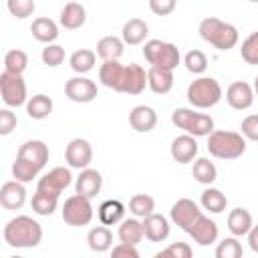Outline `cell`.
Listing matches in <instances>:
<instances>
[{"instance_id": "6da1fadb", "label": "cell", "mask_w": 258, "mask_h": 258, "mask_svg": "<svg viewBox=\"0 0 258 258\" xmlns=\"http://www.w3.org/2000/svg\"><path fill=\"white\" fill-rule=\"evenodd\" d=\"M42 240V228L30 216H16L4 226V242L12 248H36Z\"/></svg>"}, {"instance_id": "7a4b0ae2", "label": "cell", "mask_w": 258, "mask_h": 258, "mask_svg": "<svg viewBox=\"0 0 258 258\" xmlns=\"http://www.w3.org/2000/svg\"><path fill=\"white\" fill-rule=\"evenodd\" d=\"M200 36L218 50H230L238 44V28L216 16H208L200 22Z\"/></svg>"}, {"instance_id": "3957f363", "label": "cell", "mask_w": 258, "mask_h": 258, "mask_svg": "<svg viewBox=\"0 0 258 258\" xmlns=\"http://www.w3.org/2000/svg\"><path fill=\"white\" fill-rule=\"evenodd\" d=\"M208 151L218 159H238L246 151V137L236 131L214 129L208 135Z\"/></svg>"}, {"instance_id": "277c9868", "label": "cell", "mask_w": 258, "mask_h": 258, "mask_svg": "<svg viewBox=\"0 0 258 258\" xmlns=\"http://www.w3.org/2000/svg\"><path fill=\"white\" fill-rule=\"evenodd\" d=\"M224 91L214 77H200L187 87V101L194 109H210L220 103Z\"/></svg>"}, {"instance_id": "5b68a950", "label": "cell", "mask_w": 258, "mask_h": 258, "mask_svg": "<svg viewBox=\"0 0 258 258\" xmlns=\"http://www.w3.org/2000/svg\"><path fill=\"white\" fill-rule=\"evenodd\" d=\"M171 123L194 137H208L214 131V119L206 113H198L187 107H177L171 113Z\"/></svg>"}, {"instance_id": "8992f818", "label": "cell", "mask_w": 258, "mask_h": 258, "mask_svg": "<svg viewBox=\"0 0 258 258\" xmlns=\"http://www.w3.org/2000/svg\"><path fill=\"white\" fill-rule=\"evenodd\" d=\"M143 56L151 67H161V69H171V71L181 60L179 48L175 44L157 40V38H151L143 44Z\"/></svg>"}, {"instance_id": "52a82bcc", "label": "cell", "mask_w": 258, "mask_h": 258, "mask_svg": "<svg viewBox=\"0 0 258 258\" xmlns=\"http://www.w3.org/2000/svg\"><path fill=\"white\" fill-rule=\"evenodd\" d=\"M93 214H95V210H93L91 198L81 196L77 191H75V196L67 198L62 204V220L69 226H75V228L87 226V224H91Z\"/></svg>"}, {"instance_id": "ba28073f", "label": "cell", "mask_w": 258, "mask_h": 258, "mask_svg": "<svg viewBox=\"0 0 258 258\" xmlns=\"http://www.w3.org/2000/svg\"><path fill=\"white\" fill-rule=\"evenodd\" d=\"M0 95L2 101L8 107H22L26 105V83L22 75H12L8 71H2L0 75Z\"/></svg>"}, {"instance_id": "9c48e42d", "label": "cell", "mask_w": 258, "mask_h": 258, "mask_svg": "<svg viewBox=\"0 0 258 258\" xmlns=\"http://www.w3.org/2000/svg\"><path fill=\"white\" fill-rule=\"evenodd\" d=\"M200 216H202V210H200L198 204H196L194 200H189V198L177 200V202L171 206V210H169L171 222H173L177 228H181L183 232H189V228L194 226V222H196Z\"/></svg>"}, {"instance_id": "30bf717a", "label": "cell", "mask_w": 258, "mask_h": 258, "mask_svg": "<svg viewBox=\"0 0 258 258\" xmlns=\"http://www.w3.org/2000/svg\"><path fill=\"white\" fill-rule=\"evenodd\" d=\"M64 159L69 163V167L73 169H85L89 167V163L93 161V147L87 139H73L69 141L67 149H64Z\"/></svg>"}, {"instance_id": "8fae6325", "label": "cell", "mask_w": 258, "mask_h": 258, "mask_svg": "<svg viewBox=\"0 0 258 258\" xmlns=\"http://www.w3.org/2000/svg\"><path fill=\"white\" fill-rule=\"evenodd\" d=\"M64 95L75 103H91L97 97V85L91 79L79 75L64 83Z\"/></svg>"}, {"instance_id": "7c38bea8", "label": "cell", "mask_w": 258, "mask_h": 258, "mask_svg": "<svg viewBox=\"0 0 258 258\" xmlns=\"http://www.w3.org/2000/svg\"><path fill=\"white\" fill-rule=\"evenodd\" d=\"M256 95H254V87L244 83V81H234L228 89H226V101L232 109L236 111H244L250 109L254 103Z\"/></svg>"}, {"instance_id": "4fadbf2b", "label": "cell", "mask_w": 258, "mask_h": 258, "mask_svg": "<svg viewBox=\"0 0 258 258\" xmlns=\"http://www.w3.org/2000/svg\"><path fill=\"white\" fill-rule=\"evenodd\" d=\"M73 181V175H71V169L67 167H52L50 171H46L42 177H38V183L36 187L38 189H46V191H52V194H62Z\"/></svg>"}, {"instance_id": "5bb4252c", "label": "cell", "mask_w": 258, "mask_h": 258, "mask_svg": "<svg viewBox=\"0 0 258 258\" xmlns=\"http://www.w3.org/2000/svg\"><path fill=\"white\" fill-rule=\"evenodd\" d=\"M198 141L194 135L189 133H183V135H177L173 141H171V147H169V153L173 157V161L177 163H189L196 159L198 155Z\"/></svg>"}, {"instance_id": "9a60e30c", "label": "cell", "mask_w": 258, "mask_h": 258, "mask_svg": "<svg viewBox=\"0 0 258 258\" xmlns=\"http://www.w3.org/2000/svg\"><path fill=\"white\" fill-rule=\"evenodd\" d=\"M26 202V187L22 181L12 179L0 187V204L4 210H20Z\"/></svg>"}, {"instance_id": "2e32d148", "label": "cell", "mask_w": 258, "mask_h": 258, "mask_svg": "<svg viewBox=\"0 0 258 258\" xmlns=\"http://www.w3.org/2000/svg\"><path fill=\"white\" fill-rule=\"evenodd\" d=\"M187 234L194 238L196 244H200V246H210V244H214V242L218 240V224H216L212 218H208V216L202 214V216L194 222V226L189 228Z\"/></svg>"}, {"instance_id": "e0dca14e", "label": "cell", "mask_w": 258, "mask_h": 258, "mask_svg": "<svg viewBox=\"0 0 258 258\" xmlns=\"http://www.w3.org/2000/svg\"><path fill=\"white\" fill-rule=\"evenodd\" d=\"M99 81L107 89L121 93L123 81H125V67L119 60H103V64L99 69Z\"/></svg>"}, {"instance_id": "ac0fdd59", "label": "cell", "mask_w": 258, "mask_h": 258, "mask_svg": "<svg viewBox=\"0 0 258 258\" xmlns=\"http://www.w3.org/2000/svg\"><path fill=\"white\" fill-rule=\"evenodd\" d=\"M16 157H22V159L34 163L38 169H42L46 165V161H48V147L40 139H30V141H24L18 147Z\"/></svg>"}, {"instance_id": "d6986e66", "label": "cell", "mask_w": 258, "mask_h": 258, "mask_svg": "<svg viewBox=\"0 0 258 258\" xmlns=\"http://www.w3.org/2000/svg\"><path fill=\"white\" fill-rule=\"evenodd\" d=\"M101 185H103V175L97 169L85 167V169H81V173H79V177L75 181V191L93 200L101 191Z\"/></svg>"}, {"instance_id": "ffe728a7", "label": "cell", "mask_w": 258, "mask_h": 258, "mask_svg": "<svg viewBox=\"0 0 258 258\" xmlns=\"http://www.w3.org/2000/svg\"><path fill=\"white\" fill-rule=\"evenodd\" d=\"M141 222H143L145 238L149 242H163V240H167V236H169V222H167L165 216L153 212V214L141 218Z\"/></svg>"}, {"instance_id": "44dd1931", "label": "cell", "mask_w": 258, "mask_h": 258, "mask_svg": "<svg viewBox=\"0 0 258 258\" xmlns=\"http://www.w3.org/2000/svg\"><path fill=\"white\" fill-rule=\"evenodd\" d=\"M147 87V73L141 64H127L125 67V81H123V89L121 93H127V95H139L143 93Z\"/></svg>"}, {"instance_id": "7402d4cb", "label": "cell", "mask_w": 258, "mask_h": 258, "mask_svg": "<svg viewBox=\"0 0 258 258\" xmlns=\"http://www.w3.org/2000/svg\"><path fill=\"white\" fill-rule=\"evenodd\" d=\"M129 125L137 133H149L157 125V113H155V109H151L147 105L133 107L131 113H129Z\"/></svg>"}, {"instance_id": "603a6c76", "label": "cell", "mask_w": 258, "mask_h": 258, "mask_svg": "<svg viewBox=\"0 0 258 258\" xmlns=\"http://www.w3.org/2000/svg\"><path fill=\"white\" fill-rule=\"evenodd\" d=\"M147 87L155 95H167L173 87V71L171 69H161V67H149Z\"/></svg>"}, {"instance_id": "cb8c5ba5", "label": "cell", "mask_w": 258, "mask_h": 258, "mask_svg": "<svg viewBox=\"0 0 258 258\" xmlns=\"http://www.w3.org/2000/svg\"><path fill=\"white\" fill-rule=\"evenodd\" d=\"M85 20H87V10H85L83 4H79V2H67L62 6L60 18H58V22H60L62 28L77 30V28H81L85 24Z\"/></svg>"}, {"instance_id": "d4e9b609", "label": "cell", "mask_w": 258, "mask_h": 258, "mask_svg": "<svg viewBox=\"0 0 258 258\" xmlns=\"http://www.w3.org/2000/svg\"><path fill=\"white\" fill-rule=\"evenodd\" d=\"M30 32L32 36L38 40V42H44V44H50L58 38V24L46 16H40V18H34L32 24H30Z\"/></svg>"}, {"instance_id": "484cf974", "label": "cell", "mask_w": 258, "mask_h": 258, "mask_svg": "<svg viewBox=\"0 0 258 258\" xmlns=\"http://www.w3.org/2000/svg\"><path fill=\"white\" fill-rule=\"evenodd\" d=\"M149 34V26L145 20L141 18H131L123 24V30H121V38L125 44L129 46H135V44H141Z\"/></svg>"}, {"instance_id": "4316f807", "label": "cell", "mask_w": 258, "mask_h": 258, "mask_svg": "<svg viewBox=\"0 0 258 258\" xmlns=\"http://www.w3.org/2000/svg\"><path fill=\"white\" fill-rule=\"evenodd\" d=\"M254 222H252V214L244 208H234L228 214V230L232 232V236H248V232L252 230Z\"/></svg>"}, {"instance_id": "83f0119b", "label": "cell", "mask_w": 258, "mask_h": 258, "mask_svg": "<svg viewBox=\"0 0 258 258\" xmlns=\"http://www.w3.org/2000/svg\"><path fill=\"white\" fill-rule=\"evenodd\" d=\"M87 244L93 252H107L113 248V232L105 224L95 226L87 234Z\"/></svg>"}, {"instance_id": "f1b7e54d", "label": "cell", "mask_w": 258, "mask_h": 258, "mask_svg": "<svg viewBox=\"0 0 258 258\" xmlns=\"http://www.w3.org/2000/svg\"><path fill=\"white\" fill-rule=\"evenodd\" d=\"M30 206H32L34 214H38V216H52L56 206H58V194H52V191L36 187Z\"/></svg>"}, {"instance_id": "f546056e", "label": "cell", "mask_w": 258, "mask_h": 258, "mask_svg": "<svg viewBox=\"0 0 258 258\" xmlns=\"http://www.w3.org/2000/svg\"><path fill=\"white\" fill-rule=\"evenodd\" d=\"M97 216H99L101 224H105V226L121 224V222H123V216H125V206H123L119 200H105V202L99 206Z\"/></svg>"}, {"instance_id": "4dcf8cb0", "label": "cell", "mask_w": 258, "mask_h": 258, "mask_svg": "<svg viewBox=\"0 0 258 258\" xmlns=\"http://www.w3.org/2000/svg\"><path fill=\"white\" fill-rule=\"evenodd\" d=\"M117 236H119L121 242H127V244L137 246V244L145 238L143 222H139L137 216H135V218H127V220H123L121 226H119V230H117Z\"/></svg>"}, {"instance_id": "1f68e13d", "label": "cell", "mask_w": 258, "mask_h": 258, "mask_svg": "<svg viewBox=\"0 0 258 258\" xmlns=\"http://www.w3.org/2000/svg\"><path fill=\"white\" fill-rule=\"evenodd\" d=\"M125 50V42L119 36H103L97 42V54L103 60H119L123 56Z\"/></svg>"}, {"instance_id": "d6a6232c", "label": "cell", "mask_w": 258, "mask_h": 258, "mask_svg": "<svg viewBox=\"0 0 258 258\" xmlns=\"http://www.w3.org/2000/svg\"><path fill=\"white\" fill-rule=\"evenodd\" d=\"M26 113L30 119H46L50 113H52V99L46 97V95H32L28 101H26Z\"/></svg>"}, {"instance_id": "836d02e7", "label": "cell", "mask_w": 258, "mask_h": 258, "mask_svg": "<svg viewBox=\"0 0 258 258\" xmlns=\"http://www.w3.org/2000/svg\"><path fill=\"white\" fill-rule=\"evenodd\" d=\"M191 175L198 183H204V185H212L218 177V169L214 165V161H210L208 157H198L194 161V167H191Z\"/></svg>"}, {"instance_id": "e575fe53", "label": "cell", "mask_w": 258, "mask_h": 258, "mask_svg": "<svg viewBox=\"0 0 258 258\" xmlns=\"http://www.w3.org/2000/svg\"><path fill=\"white\" fill-rule=\"evenodd\" d=\"M200 204L204 210H208L210 214H222L228 206V198L218 189V187H206L202 191Z\"/></svg>"}, {"instance_id": "d590c367", "label": "cell", "mask_w": 258, "mask_h": 258, "mask_svg": "<svg viewBox=\"0 0 258 258\" xmlns=\"http://www.w3.org/2000/svg\"><path fill=\"white\" fill-rule=\"evenodd\" d=\"M95 60H97V54H95L93 50H89V48H79V50H75V52L71 54L69 64H71V69H73L77 75H85V73L93 71Z\"/></svg>"}, {"instance_id": "8d00e7d4", "label": "cell", "mask_w": 258, "mask_h": 258, "mask_svg": "<svg viewBox=\"0 0 258 258\" xmlns=\"http://www.w3.org/2000/svg\"><path fill=\"white\" fill-rule=\"evenodd\" d=\"M28 67V54L20 48H12L4 54V71L12 75H22Z\"/></svg>"}, {"instance_id": "74e56055", "label": "cell", "mask_w": 258, "mask_h": 258, "mask_svg": "<svg viewBox=\"0 0 258 258\" xmlns=\"http://www.w3.org/2000/svg\"><path fill=\"white\" fill-rule=\"evenodd\" d=\"M153 210H155V200L147 194H135L129 200V212L137 218H145V216L153 214Z\"/></svg>"}, {"instance_id": "f35d334b", "label": "cell", "mask_w": 258, "mask_h": 258, "mask_svg": "<svg viewBox=\"0 0 258 258\" xmlns=\"http://www.w3.org/2000/svg\"><path fill=\"white\" fill-rule=\"evenodd\" d=\"M38 173H40V169L22 157H16V161L12 163V175H14V179H18L22 183L32 181L34 177H38Z\"/></svg>"}, {"instance_id": "ab89813d", "label": "cell", "mask_w": 258, "mask_h": 258, "mask_svg": "<svg viewBox=\"0 0 258 258\" xmlns=\"http://www.w3.org/2000/svg\"><path fill=\"white\" fill-rule=\"evenodd\" d=\"M214 254H216V258H240L244 254V250H242V244L238 242V236H230V238H224L222 242H218Z\"/></svg>"}, {"instance_id": "60d3db41", "label": "cell", "mask_w": 258, "mask_h": 258, "mask_svg": "<svg viewBox=\"0 0 258 258\" xmlns=\"http://www.w3.org/2000/svg\"><path fill=\"white\" fill-rule=\"evenodd\" d=\"M240 54L242 60L248 64H258V30H254L252 34H248L240 46Z\"/></svg>"}, {"instance_id": "b9f144b4", "label": "cell", "mask_w": 258, "mask_h": 258, "mask_svg": "<svg viewBox=\"0 0 258 258\" xmlns=\"http://www.w3.org/2000/svg\"><path fill=\"white\" fill-rule=\"evenodd\" d=\"M183 64L189 73L194 75H202L206 73L208 69V56L202 52V50H189L185 56H183Z\"/></svg>"}, {"instance_id": "7bdbcfd3", "label": "cell", "mask_w": 258, "mask_h": 258, "mask_svg": "<svg viewBox=\"0 0 258 258\" xmlns=\"http://www.w3.org/2000/svg\"><path fill=\"white\" fill-rule=\"evenodd\" d=\"M191 254H194V250H191L189 244H185V242H173L167 248L159 250L155 256L157 258H191Z\"/></svg>"}, {"instance_id": "ee69618b", "label": "cell", "mask_w": 258, "mask_h": 258, "mask_svg": "<svg viewBox=\"0 0 258 258\" xmlns=\"http://www.w3.org/2000/svg\"><path fill=\"white\" fill-rule=\"evenodd\" d=\"M40 58H42V62L46 64V67H58V64H62V60H64V48L60 46V44H46L44 48H42V54H40Z\"/></svg>"}, {"instance_id": "f6af8a7d", "label": "cell", "mask_w": 258, "mask_h": 258, "mask_svg": "<svg viewBox=\"0 0 258 258\" xmlns=\"http://www.w3.org/2000/svg\"><path fill=\"white\" fill-rule=\"evenodd\" d=\"M6 6H8V12L16 18H28L36 8L34 0H6Z\"/></svg>"}, {"instance_id": "bcb514c9", "label": "cell", "mask_w": 258, "mask_h": 258, "mask_svg": "<svg viewBox=\"0 0 258 258\" xmlns=\"http://www.w3.org/2000/svg\"><path fill=\"white\" fill-rule=\"evenodd\" d=\"M240 133L248 139V141H258V115H248L242 119L240 125Z\"/></svg>"}, {"instance_id": "7dc6e473", "label": "cell", "mask_w": 258, "mask_h": 258, "mask_svg": "<svg viewBox=\"0 0 258 258\" xmlns=\"http://www.w3.org/2000/svg\"><path fill=\"white\" fill-rule=\"evenodd\" d=\"M16 115L10 109H2L0 111V135H10L16 129Z\"/></svg>"}, {"instance_id": "c3c4849f", "label": "cell", "mask_w": 258, "mask_h": 258, "mask_svg": "<svg viewBox=\"0 0 258 258\" xmlns=\"http://www.w3.org/2000/svg\"><path fill=\"white\" fill-rule=\"evenodd\" d=\"M177 0H149V10L157 16H167L175 10Z\"/></svg>"}, {"instance_id": "681fc988", "label": "cell", "mask_w": 258, "mask_h": 258, "mask_svg": "<svg viewBox=\"0 0 258 258\" xmlns=\"http://www.w3.org/2000/svg\"><path fill=\"white\" fill-rule=\"evenodd\" d=\"M111 256H115V258H139V250L133 244L119 242L117 246L111 248Z\"/></svg>"}, {"instance_id": "f907efd6", "label": "cell", "mask_w": 258, "mask_h": 258, "mask_svg": "<svg viewBox=\"0 0 258 258\" xmlns=\"http://www.w3.org/2000/svg\"><path fill=\"white\" fill-rule=\"evenodd\" d=\"M248 244H250V250L258 254V226H252V230L248 232Z\"/></svg>"}, {"instance_id": "816d5d0a", "label": "cell", "mask_w": 258, "mask_h": 258, "mask_svg": "<svg viewBox=\"0 0 258 258\" xmlns=\"http://www.w3.org/2000/svg\"><path fill=\"white\" fill-rule=\"evenodd\" d=\"M252 87H254V95L258 97V75H256V79H254V85H252Z\"/></svg>"}, {"instance_id": "f5cc1de1", "label": "cell", "mask_w": 258, "mask_h": 258, "mask_svg": "<svg viewBox=\"0 0 258 258\" xmlns=\"http://www.w3.org/2000/svg\"><path fill=\"white\" fill-rule=\"evenodd\" d=\"M248 2H258V0H248Z\"/></svg>"}]
</instances>
